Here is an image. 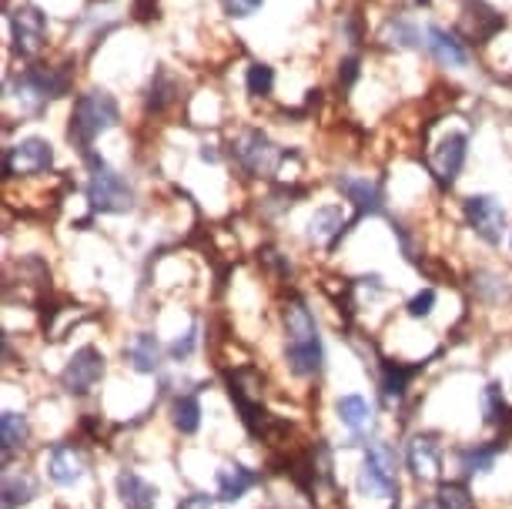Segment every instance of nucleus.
I'll use <instances>...</instances> for the list:
<instances>
[{"mask_svg": "<svg viewBox=\"0 0 512 509\" xmlns=\"http://www.w3.org/2000/svg\"><path fill=\"white\" fill-rule=\"evenodd\" d=\"M462 27H466V34L476 44H486L492 34L506 27V17L492 4H486V0H466V7H462Z\"/></svg>", "mask_w": 512, "mask_h": 509, "instance_id": "nucleus-14", "label": "nucleus"}, {"mask_svg": "<svg viewBox=\"0 0 512 509\" xmlns=\"http://www.w3.org/2000/svg\"><path fill=\"white\" fill-rule=\"evenodd\" d=\"M405 469L419 483H439L442 479V446L432 432H419L405 446Z\"/></svg>", "mask_w": 512, "mask_h": 509, "instance_id": "nucleus-10", "label": "nucleus"}, {"mask_svg": "<svg viewBox=\"0 0 512 509\" xmlns=\"http://www.w3.org/2000/svg\"><path fill=\"white\" fill-rule=\"evenodd\" d=\"M422 366H402V362H382V376H379V389L385 402H399L405 399V392H409V382L415 379V372H419Z\"/></svg>", "mask_w": 512, "mask_h": 509, "instance_id": "nucleus-23", "label": "nucleus"}, {"mask_svg": "<svg viewBox=\"0 0 512 509\" xmlns=\"http://www.w3.org/2000/svg\"><path fill=\"white\" fill-rule=\"evenodd\" d=\"M275 88V71L262 61H255L248 67V94H255V98H265V94H272Z\"/></svg>", "mask_w": 512, "mask_h": 509, "instance_id": "nucleus-29", "label": "nucleus"}, {"mask_svg": "<svg viewBox=\"0 0 512 509\" xmlns=\"http://www.w3.org/2000/svg\"><path fill=\"white\" fill-rule=\"evenodd\" d=\"M335 416L342 422L345 429L362 436L365 429L372 426V402L359 396V392H349V396H338L335 399Z\"/></svg>", "mask_w": 512, "mask_h": 509, "instance_id": "nucleus-22", "label": "nucleus"}, {"mask_svg": "<svg viewBox=\"0 0 512 509\" xmlns=\"http://www.w3.org/2000/svg\"><path fill=\"white\" fill-rule=\"evenodd\" d=\"M385 37H389V44L405 47V51H415V47H422L419 24L409 21V17H395V21H389V27H385Z\"/></svg>", "mask_w": 512, "mask_h": 509, "instance_id": "nucleus-27", "label": "nucleus"}, {"mask_svg": "<svg viewBox=\"0 0 512 509\" xmlns=\"http://www.w3.org/2000/svg\"><path fill=\"white\" fill-rule=\"evenodd\" d=\"M221 4H225V11L231 17H251V14L262 11L265 0H221Z\"/></svg>", "mask_w": 512, "mask_h": 509, "instance_id": "nucleus-34", "label": "nucleus"}, {"mask_svg": "<svg viewBox=\"0 0 512 509\" xmlns=\"http://www.w3.org/2000/svg\"><path fill=\"white\" fill-rule=\"evenodd\" d=\"M285 366L295 379H315L325 369L322 335L302 299H288L285 305Z\"/></svg>", "mask_w": 512, "mask_h": 509, "instance_id": "nucleus-1", "label": "nucleus"}, {"mask_svg": "<svg viewBox=\"0 0 512 509\" xmlns=\"http://www.w3.org/2000/svg\"><path fill=\"white\" fill-rule=\"evenodd\" d=\"M171 422H175V429L181 436H195L201 426L198 392H181V396H175V402H171Z\"/></svg>", "mask_w": 512, "mask_h": 509, "instance_id": "nucleus-25", "label": "nucleus"}, {"mask_svg": "<svg viewBox=\"0 0 512 509\" xmlns=\"http://www.w3.org/2000/svg\"><path fill=\"white\" fill-rule=\"evenodd\" d=\"M195 349H198V329H191V332H185L181 339H175L171 342V359L175 362H188L191 355H195Z\"/></svg>", "mask_w": 512, "mask_h": 509, "instance_id": "nucleus-32", "label": "nucleus"}, {"mask_svg": "<svg viewBox=\"0 0 512 509\" xmlns=\"http://www.w3.org/2000/svg\"><path fill=\"white\" fill-rule=\"evenodd\" d=\"M432 309H436V288H422L415 299L405 305V312H409V319H429Z\"/></svg>", "mask_w": 512, "mask_h": 509, "instance_id": "nucleus-31", "label": "nucleus"}, {"mask_svg": "<svg viewBox=\"0 0 512 509\" xmlns=\"http://www.w3.org/2000/svg\"><path fill=\"white\" fill-rule=\"evenodd\" d=\"M47 479L54 486H77L84 479V469H88V459H84V449L77 443H54L47 449Z\"/></svg>", "mask_w": 512, "mask_h": 509, "instance_id": "nucleus-12", "label": "nucleus"}, {"mask_svg": "<svg viewBox=\"0 0 512 509\" xmlns=\"http://www.w3.org/2000/svg\"><path fill=\"white\" fill-rule=\"evenodd\" d=\"M345 218H342V205H322L315 208V215L308 218V242L315 245H332L345 235Z\"/></svg>", "mask_w": 512, "mask_h": 509, "instance_id": "nucleus-17", "label": "nucleus"}, {"mask_svg": "<svg viewBox=\"0 0 512 509\" xmlns=\"http://www.w3.org/2000/svg\"><path fill=\"white\" fill-rule=\"evenodd\" d=\"M31 443V422H27L24 412L7 409L0 416V446H4V463H11L14 453H21Z\"/></svg>", "mask_w": 512, "mask_h": 509, "instance_id": "nucleus-20", "label": "nucleus"}, {"mask_svg": "<svg viewBox=\"0 0 512 509\" xmlns=\"http://www.w3.org/2000/svg\"><path fill=\"white\" fill-rule=\"evenodd\" d=\"M11 37H14V51L24 57H34L44 47L47 37V14L34 4H21L11 11Z\"/></svg>", "mask_w": 512, "mask_h": 509, "instance_id": "nucleus-9", "label": "nucleus"}, {"mask_svg": "<svg viewBox=\"0 0 512 509\" xmlns=\"http://www.w3.org/2000/svg\"><path fill=\"white\" fill-rule=\"evenodd\" d=\"M415 509H439V503H436V499H422V503L415 506Z\"/></svg>", "mask_w": 512, "mask_h": 509, "instance_id": "nucleus-35", "label": "nucleus"}, {"mask_svg": "<svg viewBox=\"0 0 512 509\" xmlns=\"http://www.w3.org/2000/svg\"><path fill=\"white\" fill-rule=\"evenodd\" d=\"M118 118H121L118 101H114L108 91L94 88V91L81 94V98L74 101L71 124H67V138H71V144L81 151L84 158H88L94 141H98L104 131H111L114 124H118Z\"/></svg>", "mask_w": 512, "mask_h": 509, "instance_id": "nucleus-2", "label": "nucleus"}, {"mask_svg": "<svg viewBox=\"0 0 512 509\" xmlns=\"http://www.w3.org/2000/svg\"><path fill=\"white\" fill-rule=\"evenodd\" d=\"M54 165V144L47 138H21L7 148V158H4V168H7V178H27V175H44L47 168Z\"/></svg>", "mask_w": 512, "mask_h": 509, "instance_id": "nucleus-8", "label": "nucleus"}, {"mask_svg": "<svg viewBox=\"0 0 512 509\" xmlns=\"http://www.w3.org/2000/svg\"><path fill=\"white\" fill-rule=\"evenodd\" d=\"M235 155H238V165L255 178H268L272 171L278 168V158L282 151L275 148L272 138L262 131H248L245 138L235 144Z\"/></svg>", "mask_w": 512, "mask_h": 509, "instance_id": "nucleus-11", "label": "nucleus"}, {"mask_svg": "<svg viewBox=\"0 0 512 509\" xmlns=\"http://www.w3.org/2000/svg\"><path fill=\"white\" fill-rule=\"evenodd\" d=\"M359 493L362 496H399V453H395L392 443H375L365 446L362 456V469H359Z\"/></svg>", "mask_w": 512, "mask_h": 509, "instance_id": "nucleus-5", "label": "nucleus"}, {"mask_svg": "<svg viewBox=\"0 0 512 509\" xmlns=\"http://www.w3.org/2000/svg\"><path fill=\"white\" fill-rule=\"evenodd\" d=\"M104 352L98 345H81L71 359H67V366L61 372V386L64 392H71V396H91L94 386L104 379Z\"/></svg>", "mask_w": 512, "mask_h": 509, "instance_id": "nucleus-6", "label": "nucleus"}, {"mask_svg": "<svg viewBox=\"0 0 512 509\" xmlns=\"http://www.w3.org/2000/svg\"><path fill=\"white\" fill-rule=\"evenodd\" d=\"M215 483H218V496L225 499V503H238V499L258 483V473H251V469L241 463H225L215 473Z\"/></svg>", "mask_w": 512, "mask_h": 509, "instance_id": "nucleus-21", "label": "nucleus"}, {"mask_svg": "<svg viewBox=\"0 0 512 509\" xmlns=\"http://www.w3.org/2000/svg\"><path fill=\"white\" fill-rule=\"evenodd\" d=\"M124 355H128V366L134 372H141V376H154V372L161 369V342H158V335H151V332L134 335Z\"/></svg>", "mask_w": 512, "mask_h": 509, "instance_id": "nucleus-18", "label": "nucleus"}, {"mask_svg": "<svg viewBox=\"0 0 512 509\" xmlns=\"http://www.w3.org/2000/svg\"><path fill=\"white\" fill-rule=\"evenodd\" d=\"M37 499V479L31 473H7L4 476V509L27 506Z\"/></svg>", "mask_w": 512, "mask_h": 509, "instance_id": "nucleus-26", "label": "nucleus"}, {"mask_svg": "<svg viewBox=\"0 0 512 509\" xmlns=\"http://www.w3.org/2000/svg\"><path fill=\"white\" fill-rule=\"evenodd\" d=\"M506 449V439H496V443H472L459 453V469L466 476H476V473H489L496 466L499 453Z\"/></svg>", "mask_w": 512, "mask_h": 509, "instance_id": "nucleus-24", "label": "nucleus"}, {"mask_svg": "<svg viewBox=\"0 0 512 509\" xmlns=\"http://www.w3.org/2000/svg\"><path fill=\"white\" fill-rule=\"evenodd\" d=\"M425 47H429V54L436 57L442 67H466L469 64L466 44H462L456 34H449L446 27H429V31H425Z\"/></svg>", "mask_w": 512, "mask_h": 509, "instance_id": "nucleus-16", "label": "nucleus"}, {"mask_svg": "<svg viewBox=\"0 0 512 509\" xmlns=\"http://www.w3.org/2000/svg\"><path fill=\"white\" fill-rule=\"evenodd\" d=\"M466 222L472 232H476V238H482L486 245H499L509 228V215H506V205H502L496 195H469Z\"/></svg>", "mask_w": 512, "mask_h": 509, "instance_id": "nucleus-7", "label": "nucleus"}, {"mask_svg": "<svg viewBox=\"0 0 512 509\" xmlns=\"http://www.w3.org/2000/svg\"><path fill=\"white\" fill-rule=\"evenodd\" d=\"M67 91H71V74L61 71V67H44V64L27 67L11 84V98L27 114H41L47 104L64 98Z\"/></svg>", "mask_w": 512, "mask_h": 509, "instance_id": "nucleus-3", "label": "nucleus"}, {"mask_svg": "<svg viewBox=\"0 0 512 509\" xmlns=\"http://www.w3.org/2000/svg\"><path fill=\"white\" fill-rule=\"evenodd\" d=\"M466 155H469V138L462 131H449L446 138L436 144V155H432V168L436 175L452 185L459 178L462 165H466Z\"/></svg>", "mask_w": 512, "mask_h": 509, "instance_id": "nucleus-13", "label": "nucleus"}, {"mask_svg": "<svg viewBox=\"0 0 512 509\" xmlns=\"http://www.w3.org/2000/svg\"><path fill=\"white\" fill-rule=\"evenodd\" d=\"M114 486H118L124 509H154L158 506V486L148 483L144 476H138L134 469H121L118 479H114Z\"/></svg>", "mask_w": 512, "mask_h": 509, "instance_id": "nucleus-15", "label": "nucleus"}, {"mask_svg": "<svg viewBox=\"0 0 512 509\" xmlns=\"http://www.w3.org/2000/svg\"><path fill=\"white\" fill-rule=\"evenodd\" d=\"M178 509H225V499L208 493H191L178 503Z\"/></svg>", "mask_w": 512, "mask_h": 509, "instance_id": "nucleus-33", "label": "nucleus"}, {"mask_svg": "<svg viewBox=\"0 0 512 509\" xmlns=\"http://www.w3.org/2000/svg\"><path fill=\"white\" fill-rule=\"evenodd\" d=\"M338 191L352 201L359 215H379L382 211V188L372 178H338Z\"/></svg>", "mask_w": 512, "mask_h": 509, "instance_id": "nucleus-19", "label": "nucleus"}, {"mask_svg": "<svg viewBox=\"0 0 512 509\" xmlns=\"http://www.w3.org/2000/svg\"><path fill=\"white\" fill-rule=\"evenodd\" d=\"M436 503L439 509H476V496L462 483H439Z\"/></svg>", "mask_w": 512, "mask_h": 509, "instance_id": "nucleus-28", "label": "nucleus"}, {"mask_svg": "<svg viewBox=\"0 0 512 509\" xmlns=\"http://www.w3.org/2000/svg\"><path fill=\"white\" fill-rule=\"evenodd\" d=\"M91 178H88V201L101 215H124L134 208V188L121 171H114L108 161L98 155H88Z\"/></svg>", "mask_w": 512, "mask_h": 509, "instance_id": "nucleus-4", "label": "nucleus"}, {"mask_svg": "<svg viewBox=\"0 0 512 509\" xmlns=\"http://www.w3.org/2000/svg\"><path fill=\"white\" fill-rule=\"evenodd\" d=\"M476 278H479V282H476V292L482 295V299H489V302H499L502 295H509V285H506V278H502V275H492V272H479Z\"/></svg>", "mask_w": 512, "mask_h": 509, "instance_id": "nucleus-30", "label": "nucleus"}]
</instances>
